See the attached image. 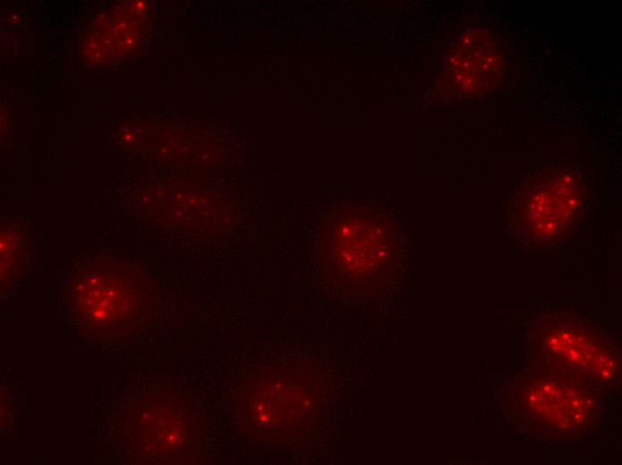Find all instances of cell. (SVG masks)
Returning a JSON list of instances; mask_svg holds the SVG:
<instances>
[{
  "label": "cell",
  "instance_id": "52a82bcc",
  "mask_svg": "<svg viewBox=\"0 0 622 465\" xmlns=\"http://www.w3.org/2000/svg\"><path fill=\"white\" fill-rule=\"evenodd\" d=\"M544 342L554 356L583 374L608 380L615 373L616 361L609 351L580 331L556 328Z\"/></svg>",
  "mask_w": 622,
  "mask_h": 465
},
{
  "label": "cell",
  "instance_id": "3957f363",
  "mask_svg": "<svg viewBox=\"0 0 622 465\" xmlns=\"http://www.w3.org/2000/svg\"><path fill=\"white\" fill-rule=\"evenodd\" d=\"M330 267L349 283L375 275L386 258L385 236L378 224L360 218L340 220L330 238Z\"/></svg>",
  "mask_w": 622,
  "mask_h": 465
},
{
  "label": "cell",
  "instance_id": "6da1fadb",
  "mask_svg": "<svg viewBox=\"0 0 622 465\" xmlns=\"http://www.w3.org/2000/svg\"><path fill=\"white\" fill-rule=\"evenodd\" d=\"M320 402L318 385L300 368H269L246 386L240 402L241 420L254 436L293 435L315 419Z\"/></svg>",
  "mask_w": 622,
  "mask_h": 465
},
{
  "label": "cell",
  "instance_id": "5b68a950",
  "mask_svg": "<svg viewBox=\"0 0 622 465\" xmlns=\"http://www.w3.org/2000/svg\"><path fill=\"white\" fill-rule=\"evenodd\" d=\"M140 420L142 447L156 458L176 453L189 440L191 420L178 403H153L143 411Z\"/></svg>",
  "mask_w": 622,
  "mask_h": 465
},
{
  "label": "cell",
  "instance_id": "7a4b0ae2",
  "mask_svg": "<svg viewBox=\"0 0 622 465\" xmlns=\"http://www.w3.org/2000/svg\"><path fill=\"white\" fill-rule=\"evenodd\" d=\"M69 291L75 316L97 333H115L130 326L143 304L139 282L117 268L80 272Z\"/></svg>",
  "mask_w": 622,
  "mask_h": 465
},
{
  "label": "cell",
  "instance_id": "ba28073f",
  "mask_svg": "<svg viewBox=\"0 0 622 465\" xmlns=\"http://www.w3.org/2000/svg\"><path fill=\"white\" fill-rule=\"evenodd\" d=\"M466 49L458 52L451 66L461 89L468 92H484L495 84L502 67V55L497 43L483 31L476 32Z\"/></svg>",
  "mask_w": 622,
  "mask_h": 465
},
{
  "label": "cell",
  "instance_id": "8992f818",
  "mask_svg": "<svg viewBox=\"0 0 622 465\" xmlns=\"http://www.w3.org/2000/svg\"><path fill=\"white\" fill-rule=\"evenodd\" d=\"M579 202L576 183L568 174H554L540 182L527 199V216L534 230L552 235Z\"/></svg>",
  "mask_w": 622,
  "mask_h": 465
},
{
  "label": "cell",
  "instance_id": "277c9868",
  "mask_svg": "<svg viewBox=\"0 0 622 465\" xmlns=\"http://www.w3.org/2000/svg\"><path fill=\"white\" fill-rule=\"evenodd\" d=\"M523 397L537 418L561 430L581 427L594 408L593 397L584 390L551 379L532 383Z\"/></svg>",
  "mask_w": 622,
  "mask_h": 465
}]
</instances>
